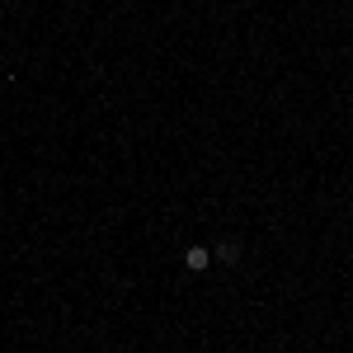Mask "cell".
<instances>
[{"label":"cell","mask_w":353,"mask_h":353,"mask_svg":"<svg viewBox=\"0 0 353 353\" xmlns=\"http://www.w3.org/2000/svg\"><path fill=\"white\" fill-rule=\"evenodd\" d=\"M184 264H189L193 273H203L208 264H212V250H203V245H189V250H184Z\"/></svg>","instance_id":"1"},{"label":"cell","mask_w":353,"mask_h":353,"mask_svg":"<svg viewBox=\"0 0 353 353\" xmlns=\"http://www.w3.org/2000/svg\"><path fill=\"white\" fill-rule=\"evenodd\" d=\"M217 259H221V264H241V241H231V236H226V241L217 245Z\"/></svg>","instance_id":"2"}]
</instances>
